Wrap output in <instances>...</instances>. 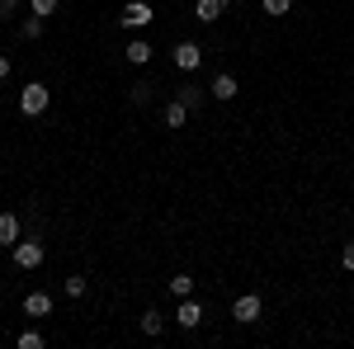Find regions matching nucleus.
<instances>
[{"instance_id":"1","label":"nucleus","mask_w":354,"mask_h":349,"mask_svg":"<svg viewBox=\"0 0 354 349\" xmlns=\"http://www.w3.org/2000/svg\"><path fill=\"white\" fill-rule=\"evenodd\" d=\"M48 104H53V90L43 81H28L24 90H19V113L24 118H38V113H48Z\"/></svg>"},{"instance_id":"2","label":"nucleus","mask_w":354,"mask_h":349,"mask_svg":"<svg viewBox=\"0 0 354 349\" xmlns=\"http://www.w3.org/2000/svg\"><path fill=\"white\" fill-rule=\"evenodd\" d=\"M10 250H15V269H38V265H43V255H48V250H43V236H28V241L19 236Z\"/></svg>"},{"instance_id":"3","label":"nucleus","mask_w":354,"mask_h":349,"mask_svg":"<svg viewBox=\"0 0 354 349\" xmlns=\"http://www.w3.org/2000/svg\"><path fill=\"white\" fill-rule=\"evenodd\" d=\"M260 312H265V302H260V293H241L236 302H232V317L241 326H255L260 321Z\"/></svg>"},{"instance_id":"4","label":"nucleus","mask_w":354,"mask_h":349,"mask_svg":"<svg viewBox=\"0 0 354 349\" xmlns=\"http://www.w3.org/2000/svg\"><path fill=\"white\" fill-rule=\"evenodd\" d=\"M118 19H123V28H147L151 19H156V15H151V5H147V0H128Z\"/></svg>"},{"instance_id":"5","label":"nucleus","mask_w":354,"mask_h":349,"mask_svg":"<svg viewBox=\"0 0 354 349\" xmlns=\"http://www.w3.org/2000/svg\"><path fill=\"white\" fill-rule=\"evenodd\" d=\"M175 66H180V71H198V66H203V48L189 43V38L175 43Z\"/></svg>"},{"instance_id":"6","label":"nucleus","mask_w":354,"mask_h":349,"mask_svg":"<svg viewBox=\"0 0 354 349\" xmlns=\"http://www.w3.org/2000/svg\"><path fill=\"white\" fill-rule=\"evenodd\" d=\"M208 95L227 104V100H236V95H241V81H236L232 71H218V76H213V85H208Z\"/></svg>"},{"instance_id":"7","label":"nucleus","mask_w":354,"mask_h":349,"mask_svg":"<svg viewBox=\"0 0 354 349\" xmlns=\"http://www.w3.org/2000/svg\"><path fill=\"white\" fill-rule=\"evenodd\" d=\"M227 15V0H194V19L198 24H218Z\"/></svg>"},{"instance_id":"8","label":"nucleus","mask_w":354,"mask_h":349,"mask_svg":"<svg viewBox=\"0 0 354 349\" xmlns=\"http://www.w3.org/2000/svg\"><path fill=\"white\" fill-rule=\"evenodd\" d=\"M175 321L185 326V330H194V326L203 321V307H198L194 297H180V307H175Z\"/></svg>"},{"instance_id":"9","label":"nucleus","mask_w":354,"mask_h":349,"mask_svg":"<svg viewBox=\"0 0 354 349\" xmlns=\"http://www.w3.org/2000/svg\"><path fill=\"white\" fill-rule=\"evenodd\" d=\"M24 317H33V321L53 317V297H48V293H28L24 297Z\"/></svg>"},{"instance_id":"10","label":"nucleus","mask_w":354,"mask_h":349,"mask_svg":"<svg viewBox=\"0 0 354 349\" xmlns=\"http://www.w3.org/2000/svg\"><path fill=\"white\" fill-rule=\"evenodd\" d=\"M19 236H24V222L15 213H0V245H15Z\"/></svg>"},{"instance_id":"11","label":"nucleus","mask_w":354,"mask_h":349,"mask_svg":"<svg viewBox=\"0 0 354 349\" xmlns=\"http://www.w3.org/2000/svg\"><path fill=\"white\" fill-rule=\"evenodd\" d=\"M137 326H142V335H151V340H156V335L165 330V312H161V307H147V312H142V321H137Z\"/></svg>"},{"instance_id":"12","label":"nucleus","mask_w":354,"mask_h":349,"mask_svg":"<svg viewBox=\"0 0 354 349\" xmlns=\"http://www.w3.org/2000/svg\"><path fill=\"white\" fill-rule=\"evenodd\" d=\"M161 118H165V128H185V118H189V109L180 104V100H165Z\"/></svg>"},{"instance_id":"13","label":"nucleus","mask_w":354,"mask_h":349,"mask_svg":"<svg viewBox=\"0 0 354 349\" xmlns=\"http://www.w3.org/2000/svg\"><path fill=\"white\" fill-rule=\"evenodd\" d=\"M43 28H48L43 15H28L24 24H19V38H24V43H38V38H43Z\"/></svg>"},{"instance_id":"14","label":"nucleus","mask_w":354,"mask_h":349,"mask_svg":"<svg viewBox=\"0 0 354 349\" xmlns=\"http://www.w3.org/2000/svg\"><path fill=\"white\" fill-rule=\"evenodd\" d=\"M128 62H133V66H147V62H151V43H147V38H133V43H128Z\"/></svg>"},{"instance_id":"15","label":"nucleus","mask_w":354,"mask_h":349,"mask_svg":"<svg viewBox=\"0 0 354 349\" xmlns=\"http://www.w3.org/2000/svg\"><path fill=\"white\" fill-rule=\"evenodd\" d=\"M175 100H180L185 109H198V104H203V85H180V95H175Z\"/></svg>"},{"instance_id":"16","label":"nucleus","mask_w":354,"mask_h":349,"mask_svg":"<svg viewBox=\"0 0 354 349\" xmlns=\"http://www.w3.org/2000/svg\"><path fill=\"white\" fill-rule=\"evenodd\" d=\"M151 90H156L151 81H133V85H128V100H133V104H147V100H151Z\"/></svg>"},{"instance_id":"17","label":"nucleus","mask_w":354,"mask_h":349,"mask_svg":"<svg viewBox=\"0 0 354 349\" xmlns=\"http://www.w3.org/2000/svg\"><path fill=\"white\" fill-rule=\"evenodd\" d=\"M170 297H194V279L189 274H175V279H170Z\"/></svg>"},{"instance_id":"18","label":"nucleus","mask_w":354,"mask_h":349,"mask_svg":"<svg viewBox=\"0 0 354 349\" xmlns=\"http://www.w3.org/2000/svg\"><path fill=\"white\" fill-rule=\"evenodd\" d=\"M62 288H66V297H85L90 283H85V274H66V283H62Z\"/></svg>"},{"instance_id":"19","label":"nucleus","mask_w":354,"mask_h":349,"mask_svg":"<svg viewBox=\"0 0 354 349\" xmlns=\"http://www.w3.org/2000/svg\"><path fill=\"white\" fill-rule=\"evenodd\" d=\"M15 345H19V349H43L48 340H43L38 330H19V340H15Z\"/></svg>"},{"instance_id":"20","label":"nucleus","mask_w":354,"mask_h":349,"mask_svg":"<svg viewBox=\"0 0 354 349\" xmlns=\"http://www.w3.org/2000/svg\"><path fill=\"white\" fill-rule=\"evenodd\" d=\"M57 5H62V0H28V10H33V15H43V19H53Z\"/></svg>"},{"instance_id":"21","label":"nucleus","mask_w":354,"mask_h":349,"mask_svg":"<svg viewBox=\"0 0 354 349\" xmlns=\"http://www.w3.org/2000/svg\"><path fill=\"white\" fill-rule=\"evenodd\" d=\"M293 10V0H265V15H288Z\"/></svg>"},{"instance_id":"22","label":"nucleus","mask_w":354,"mask_h":349,"mask_svg":"<svg viewBox=\"0 0 354 349\" xmlns=\"http://www.w3.org/2000/svg\"><path fill=\"white\" fill-rule=\"evenodd\" d=\"M19 5H24V0H0V19H15V15H19Z\"/></svg>"},{"instance_id":"23","label":"nucleus","mask_w":354,"mask_h":349,"mask_svg":"<svg viewBox=\"0 0 354 349\" xmlns=\"http://www.w3.org/2000/svg\"><path fill=\"white\" fill-rule=\"evenodd\" d=\"M340 265H345V269H350V274H354V241L345 245V250H340Z\"/></svg>"},{"instance_id":"24","label":"nucleus","mask_w":354,"mask_h":349,"mask_svg":"<svg viewBox=\"0 0 354 349\" xmlns=\"http://www.w3.org/2000/svg\"><path fill=\"white\" fill-rule=\"evenodd\" d=\"M5 76H10V57L0 53V81H5Z\"/></svg>"}]
</instances>
